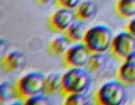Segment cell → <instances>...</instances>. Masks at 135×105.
<instances>
[{"label":"cell","instance_id":"cell-19","mask_svg":"<svg viewBox=\"0 0 135 105\" xmlns=\"http://www.w3.org/2000/svg\"><path fill=\"white\" fill-rule=\"evenodd\" d=\"M81 3V0H56L55 4L57 8H66L69 10H76Z\"/></svg>","mask_w":135,"mask_h":105},{"label":"cell","instance_id":"cell-4","mask_svg":"<svg viewBox=\"0 0 135 105\" xmlns=\"http://www.w3.org/2000/svg\"><path fill=\"white\" fill-rule=\"evenodd\" d=\"M109 53L120 62L135 61V37L128 30L118 33L114 36Z\"/></svg>","mask_w":135,"mask_h":105},{"label":"cell","instance_id":"cell-9","mask_svg":"<svg viewBox=\"0 0 135 105\" xmlns=\"http://www.w3.org/2000/svg\"><path fill=\"white\" fill-rule=\"evenodd\" d=\"M98 7L94 0H83L75 10L76 19L81 22L92 20L97 13Z\"/></svg>","mask_w":135,"mask_h":105},{"label":"cell","instance_id":"cell-3","mask_svg":"<svg viewBox=\"0 0 135 105\" xmlns=\"http://www.w3.org/2000/svg\"><path fill=\"white\" fill-rule=\"evenodd\" d=\"M95 102L102 105H120L127 100V86L117 80H109L95 93Z\"/></svg>","mask_w":135,"mask_h":105},{"label":"cell","instance_id":"cell-11","mask_svg":"<svg viewBox=\"0 0 135 105\" xmlns=\"http://www.w3.org/2000/svg\"><path fill=\"white\" fill-rule=\"evenodd\" d=\"M70 44V41L63 34L60 36H56L48 43L47 51L51 56H64Z\"/></svg>","mask_w":135,"mask_h":105},{"label":"cell","instance_id":"cell-17","mask_svg":"<svg viewBox=\"0 0 135 105\" xmlns=\"http://www.w3.org/2000/svg\"><path fill=\"white\" fill-rule=\"evenodd\" d=\"M23 102L25 104H37V105H48L51 103L49 95L44 94L43 92L38 93V94H35L32 97H29V98L25 99Z\"/></svg>","mask_w":135,"mask_h":105},{"label":"cell","instance_id":"cell-5","mask_svg":"<svg viewBox=\"0 0 135 105\" xmlns=\"http://www.w3.org/2000/svg\"><path fill=\"white\" fill-rule=\"evenodd\" d=\"M44 79L46 76L41 72H29L23 75L14 85L15 98L24 101L29 97L41 93L43 90Z\"/></svg>","mask_w":135,"mask_h":105},{"label":"cell","instance_id":"cell-6","mask_svg":"<svg viewBox=\"0 0 135 105\" xmlns=\"http://www.w3.org/2000/svg\"><path fill=\"white\" fill-rule=\"evenodd\" d=\"M91 52L83 42L71 43L68 50L63 56V64L65 67H85Z\"/></svg>","mask_w":135,"mask_h":105},{"label":"cell","instance_id":"cell-13","mask_svg":"<svg viewBox=\"0 0 135 105\" xmlns=\"http://www.w3.org/2000/svg\"><path fill=\"white\" fill-rule=\"evenodd\" d=\"M116 14L123 19H132L135 16V0H118L115 4Z\"/></svg>","mask_w":135,"mask_h":105},{"label":"cell","instance_id":"cell-15","mask_svg":"<svg viewBox=\"0 0 135 105\" xmlns=\"http://www.w3.org/2000/svg\"><path fill=\"white\" fill-rule=\"evenodd\" d=\"M106 65V56L104 53H91L85 65V69L90 74H98Z\"/></svg>","mask_w":135,"mask_h":105},{"label":"cell","instance_id":"cell-18","mask_svg":"<svg viewBox=\"0 0 135 105\" xmlns=\"http://www.w3.org/2000/svg\"><path fill=\"white\" fill-rule=\"evenodd\" d=\"M1 102H7L9 99H11L13 95H15L14 86H11L9 83H2L1 84Z\"/></svg>","mask_w":135,"mask_h":105},{"label":"cell","instance_id":"cell-2","mask_svg":"<svg viewBox=\"0 0 135 105\" xmlns=\"http://www.w3.org/2000/svg\"><path fill=\"white\" fill-rule=\"evenodd\" d=\"M114 39L111 29L106 25H94L86 29L83 43L91 53H105L110 49Z\"/></svg>","mask_w":135,"mask_h":105},{"label":"cell","instance_id":"cell-10","mask_svg":"<svg viewBox=\"0 0 135 105\" xmlns=\"http://www.w3.org/2000/svg\"><path fill=\"white\" fill-rule=\"evenodd\" d=\"M117 79L124 86L135 84V61H124L117 72Z\"/></svg>","mask_w":135,"mask_h":105},{"label":"cell","instance_id":"cell-21","mask_svg":"<svg viewBox=\"0 0 135 105\" xmlns=\"http://www.w3.org/2000/svg\"><path fill=\"white\" fill-rule=\"evenodd\" d=\"M36 3L39 4V6H49L51 3H55L56 0H35Z\"/></svg>","mask_w":135,"mask_h":105},{"label":"cell","instance_id":"cell-20","mask_svg":"<svg viewBox=\"0 0 135 105\" xmlns=\"http://www.w3.org/2000/svg\"><path fill=\"white\" fill-rule=\"evenodd\" d=\"M126 30H128L132 36H134L135 37V17L134 19H132L130 22H129V24H128V26H127V29Z\"/></svg>","mask_w":135,"mask_h":105},{"label":"cell","instance_id":"cell-16","mask_svg":"<svg viewBox=\"0 0 135 105\" xmlns=\"http://www.w3.org/2000/svg\"><path fill=\"white\" fill-rule=\"evenodd\" d=\"M65 104L68 105H83L88 103V97L85 94V92H77V93H70L64 97Z\"/></svg>","mask_w":135,"mask_h":105},{"label":"cell","instance_id":"cell-14","mask_svg":"<svg viewBox=\"0 0 135 105\" xmlns=\"http://www.w3.org/2000/svg\"><path fill=\"white\" fill-rule=\"evenodd\" d=\"M61 83H62V76L59 73H52L46 76L42 92L49 97L54 95L55 93L61 92Z\"/></svg>","mask_w":135,"mask_h":105},{"label":"cell","instance_id":"cell-7","mask_svg":"<svg viewBox=\"0 0 135 105\" xmlns=\"http://www.w3.org/2000/svg\"><path fill=\"white\" fill-rule=\"evenodd\" d=\"M75 10H69L66 8H57V10L49 16L48 26L52 31L65 33L68 27L76 21Z\"/></svg>","mask_w":135,"mask_h":105},{"label":"cell","instance_id":"cell-12","mask_svg":"<svg viewBox=\"0 0 135 105\" xmlns=\"http://www.w3.org/2000/svg\"><path fill=\"white\" fill-rule=\"evenodd\" d=\"M85 26H84V22L78 21L76 20L73 24L68 27L64 35L66 38L70 41V43H77V42H82L84 35H85Z\"/></svg>","mask_w":135,"mask_h":105},{"label":"cell","instance_id":"cell-8","mask_svg":"<svg viewBox=\"0 0 135 105\" xmlns=\"http://www.w3.org/2000/svg\"><path fill=\"white\" fill-rule=\"evenodd\" d=\"M26 64V56L25 53L14 50L7 53L2 56L1 60V68L6 74H14L21 69H23Z\"/></svg>","mask_w":135,"mask_h":105},{"label":"cell","instance_id":"cell-1","mask_svg":"<svg viewBox=\"0 0 135 105\" xmlns=\"http://www.w3.org/2000/svg\"><path fill=\"white\" fill-rule=\"evenodd\" d=\"M91 85V74L84 67H70L62 75L61 94L86 92Z\"/></svg>","mask_w":135,"mask_h":105}]
</instances>
